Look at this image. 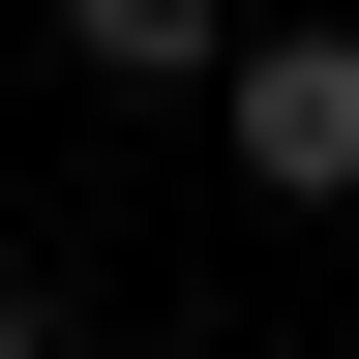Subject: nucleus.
<instances>
[{
    "label": "nucleus",
    "instance_id": "nucleus-1",
    "mask_svg": "<svg viewBox=\"0 0 359 359\" xmlns=\"http://www.w3.org/2000/svg\"><path fill=\"white\" fill-rule=\"evenodd\" d=\"M210 120H240L269 210H359V30H240V90H210Z\"/></svg>",
    "mask_w": 359,
    "mask_h": 359
},
{
    "label": "nucleus",
    "instance_id": "nucleus-2",
    "mask_svg": "<svg viewBox=\"0 0 359 359\" xmlns=\"http://www.w3.org/2000/svg\"><path fill=\"white\" fill-rule=\"evenodd\" d=\"M90 90H240V0H60Z\"/></svg>",
    "mask_w": 359,
    "mask_h": 359
},
{
    "label": "nucleus",
    "instance_id": "nucleus-3",
    "mask_svg": "<svg viewBox=\"0 0 359 359\" xmlns=\"http://www.w3.org/2000/svg\"><path fill=\"white\" fill-rule=\"evenodd\" d=\"M0 359H30V269H0Z\"/></svg>",
    "mask_w": 359,
    "mask_h": 359
}]
</instances>
